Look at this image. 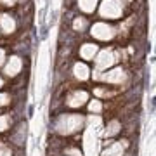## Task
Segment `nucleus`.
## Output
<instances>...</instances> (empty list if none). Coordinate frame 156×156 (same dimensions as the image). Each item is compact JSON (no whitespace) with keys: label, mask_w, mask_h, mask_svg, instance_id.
<instances>
[{"label":"nucleus","mask_w":156,"mask_h":156,"mask_svg":"<svg viewBox=\"0 0 156 156\" xmlns=\"http://www.w3.org/2000/svg\"><path fill=\"white\" fill-rule=\"evenodd\" d=\"M122 14V5L118 4V0H106L102 2L101 5V16L102 17H111V19H116Z\"/></svg>","instance_id":"f257e3e1"},{"label":"nucleus","mask_w":156,"mask_h":156,"mask_svg":"<svg viewBox=\"0 0 156 156\" xmlns=\"http://www.w3.org/2000/svg\"><path fill=\"white\" fill-rule=\"evenodd\" d=\"M92 35H94L95 38L108 40V38H111L113 35H115V31H113L111 26H108V24H104V23H97V24H94V28H92Z\"/></svg>","instance_id":"f03ea898"},{"label":"nucleus","mask_w":156,"mask_h":156,"mask_svg":"<svg viewBox=\"0 0 156 156\" xmlns=\"http://www.w3.org/2000/svg\"><path fill=\"white\" fill-rule=\"evenodd\" d=\"M113 61H115V59H113L111 52L102 50V52H101V56H99V59H97V66H99V68H106V66H109Z\"/></svg>","instance_id":"7ed1b4c3"},{"label":"nucleus","mask_w":156,"mask_h":156,"mask_svg":"<svg viewBox=\"0 0 156 156\" xmlns=\"http://www.w3.org/2000/svg\"><path fill=\"white\" fill-rule=\"evenodd\" d=\"M19 68H21V59L19 57H11V61L5 68V73L7 75H16L19 71Z\"/></svg>","instance_id":"20e7f679"},{"label":"nucleus","mask_w":156,"mask_h":156,"mask_svg":"<svg viewBox=\"0 0 156 156\" xmlns=\"http://www.w3.org/2000/svg\"><path fill=\"white\" fill-rule=\"evenodd\" d=\"M0 26H2V30H4L5 33H12L16 24H14V21H12L11 17L4 14V16H0Z\"/></svg>","instance_id":"39448f33"},{"label":"nucleus","mask_w":156,"mask_h":156,"mask_svg":"<svg viewBox=\"0 0 156 156\" xmlns=\"http://www.w3.org/2000/svg\"><path fill=\"white\" fill-rule=\"evenodd\" d=\"M95 50H97V47H95V45L87 44V45H83V47H82L80 54H82V57H83V59H90V57H94Z\"/></svg>","instance_id":"423d86ee"},{"label":"nucleus","mask_w":156,"mask_h":156,"mask_svg":"<svg viewBox=\"0 0 156 156\" xmlns=\"http://www.w3.org/2000/svg\"><path fill=\"white\" fill-rule=\"evenodd\" d=\"M95 2H97V0H80V7H82L85 12H92L94 7H95Z\"/></svg>","instance_id":"0eeeda50"},{"label":"nucleus","mask_w":156,"mask_h":156,"mask_svg":"<svg viewBox=\"0 0 156 156\" xmlns=\"http://www.w3.org/2000/svg\"><path fill=\"white\" fill-rule=\"evenodd\" d=\"M87 71H89V69H87L85 64H76V66H75V73H76V76H80L82 80L87 78Z\"/></svg>","instance_id":"6e6552de"},{"label":"nucleus","mask_w":156,"mask_h":156,"mask_svg":"<svg viewBox=\"0 0 156 156\" xmlns=\"http://www.w3.org/2000/svg\"><path fill=\"white\" fill-rule=\"evenodd\" d=\"M104 78H106V80H120V78H123V71L122 69H115V71L108 73Z\"/></svg>","instance_id":"1a4fd4ad"},{"label":"nucleus","mask_w":156,"mask_h":156,"mask_svg":"<svg viewBox=\"0 0 156 156\" xmlns=\"http://www.w3.org/2000/svg\"><path fill=\"white\" fill-rule=\"evenodd\" d=\"M83 26H85V21H80V19H76V21H75V28H76V30L83 28Z\"/></svg>","instance_id":"9d476101"},{"label":"nucleus","mask_w":156,"mask_h":156,"mask_svg":"<svg viewBox=\"0 0 156 156\" xmlns=\"http://www.w3.org/2000/svg\"><path fill=\"white\" fill-rule=\"evenodd\" d=\"M5 99H7L5 95H0V104H4V102H5Z\"/></svg>","instance_id":"9b49d317"},{"label":"nucleus","mask_w":156,"mask_h":156,"mask_svg":"<svg viewBox=\"0 0 156 156\" xmlns=\"http://www.w3.org/2000/svg\"><path fill=\"white\" fill-rule=\"evenodd\" d=\"M2 61H4V50L0 49V64H2Z\"/></svg>","instance_id":"f8f14e48"},{"label":"nucleus","mask_w":156,"mask_h":156,"mask_svg":"<svg viewBox=\"0 0 156 156\" xmlns=\"http://www.w3.org/2000/svg\"><path fill=\"white\" fill-rule=\"evenodd\" d=\"M2 2H5L7 5H12V2H14V0H2Z\"/></svg>","instance_id":"ddd939ff"},{"label":"nucleus","mask_w":156,"mask_h":156,"mask_svg":"<svg viewBox=\"0 0 156 156\" xmlns=\"http://www.w3.org/2000/svg\"><path fill=\"white\" fill-rule=\"evenodd\" d=\"M5 125V120H0V130H2V127Z\"/></svg>","instance_id":"4468645a"},{"label":"nucleus","mask_w":156,"mask_h":156,"mask_svg":"<svg viewBox=\"0 0 156 156\" xmlns=\"http://www.w3.org/2000/svg\"><path fill=\"white\" fill-rule=\"evenodd\" d=\"M0 85H2V80H0Z\"/></svg>","instance_id":"2eb2a0df"}]
</instances>
